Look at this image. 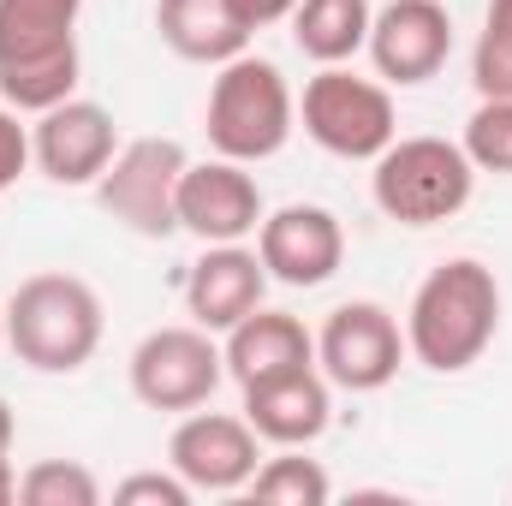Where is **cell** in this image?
<instances>
[{"label":"cell","mask_w":512,"mask_h":506,"mask_svg":"<svg viewBox=\"0 0 512 506\" xmlns=\"http://www.w3.org/2000/svg\"><path fill=\"white\" fill-rule=\"evenodd\" d=\"M501 334V280L489 262L477 256H447L441 268L423 274V286L411 292L405 310V352L435 370V376H459L471 370Z\"/></svg>","instance_id":"cell-1"},{"label":"cell","mask_w":512,"mask_h":506,"mask_svg":"<svg viewBox=\"0 0 512 506\" xmlns=\"http://www.w3.org/2000/svg\"><path fill=\"white\" fill-rule=\"evenodd\" d=\"M6 346L18 364H30L36 376H78L96 346H102V328H108V310H102V292L66 268H48V274H30L12 286L6 298Z\"/></svg>","instance_id":"cell-2"},{"label":"cell","mask_w":512,"mask_h":506,"mask_svg":"<svg viewBox=\"0 0 512 506\" xmlns=\"http://www.w3.org/2000/svg\"><path fill=\"white\" fill-rule=\"evenodd\" d=\"M78 12L84 0H0V102L48 114L78 96Z\"/></svg>","instance_id":"cell-3"},{"label":"cell","mask_w":512,"mask_h":506,"mask_svg":"<svg viewBox=\"0 0 512 506\" xmlns=\"http://www.w3.org/2000/svg\"><path fill=\"white\" fill-rule=\"evenodd\" d=\"M298 126V96L286 84V72L262 54H239L227 66H215V84H209V149L227 155V161H268L286 149V137Z\"/></svg>","instance_id":"cell-4"},{"label":"cell","mask_w":512,"mask_h":506,"mask_svg":"<svg viewBox=\"0 0 512 506\" xmlns=\"http://www.w3.org/2000/svg\"><path fill=\"white\" fill-rule=\"evenodd\" d=\"M477 191V167L447 137H393L376 155L370 197L399 227H441L453 221Z\"/></svg>","instance_id":"cell-5"},{"label":"cell","mask_w":512,"mask_h":506,"mask_svg":"<svg viewBox=\"0 0 512 506\" xmlns=\"http://www.w3.org/2000/svg\"><path fill=\"white\" fill-rule=\"evenodd\" d=\"M298 120L310 131V143H322L340 161H376L387 143L399 137L393 96L376 78H358L346 66H322L304 96H298Z\"/></svg>","instance_id":"cell-6"},{"label":"cell","mask_w":512,"mask_h":506,"mask_svg":"<svg viewBox=\"0 0 512 506\" xmlns=\"http://www.w3.org/2000/svg\"><path fill=\"white\" fill-rule=\"evenodd\" d=\"M185 167H191V155L179 137H131L108 161V173L96 179V203L137 239H167V233H179Z\"/></svg>","instance_id":"cell-7"},{"label":"cell","mask_w":512,"mask_h":506,"mask_svg":"<svg viewBox=\"0 0 512 506\" xmlns=\"http://www.w3.org/2000/svg\"><path fill=\"white\" fill-rule=\"evenodd\" d=\"M405 358V328L376 298H352L328 310V322L316 328V370L340 393H382Z\"/></svg>","instance_id":"cell-8"},{"label":"cell","mask_w":512,"mask_h":506,"mask_svg":"<svg viewBox=\"0 0 512 506\" xmlns=\"http://www.w3.org/2000/svg\"><path fill=\"white\" fill-rule=\"evenodd\" d=\"M221 381H227V358H221L215 334L197 322L155 328L131 352V393L149 411H197L215 399Z\"/></svg>","instance_id":"cell-9"},{"label":"cell","mask_w":512,"mask_h":506,"mask_svg":"<svg viewBox=\"0 0 512 506\" xmlns=\"http://www.w3.org/2000/svg\"><path fill=\"white\" fill-rule=\"evenodd\" d=\"M167 465L197 495H239L262 465V435L233 411H191L167 435Z\"/></svg>","instance_id":"cell-10"},{"label":"cell","mask_w":512,"mask_h":506,"mask_svg":"<svg viewBox=\"0 0 512 506\" xmlns=\"http://www.w3.org/2000/svg\"><path fill=\"white\" fill-rule=\"evenodd\" d=\"M256 256H262L268 280L310 292V286H328L340 274V262H346V227L322 203H286V209L262 215Z\"/></svg>","instance_id":"cell-11"},{"label":"cell","mask_w":512,"mask_h":506,"mask_svg":"<svg viewBox=\"0 0 512 506\" xmlns=\"http://www.w3.org/2000/svg\"><path fill=\"white\" fill-rule=\"evenodd\" d=\"M262 185L245 173V161H191L179 179V233L203 245H245L262 227Z\"/></svg>","instance_id":"cell-12"},{"label":"cell","mask_w":512,"mask_h":506,"mask_svg":"<svg viewBox=\"0 0 512 506\" xmlns=\"http://www.w3.org/2000/svg\"><path fill=\"white\" fill-rule=\"evenodd\" d=\"M364 48L382 72V84H399V90L429 84L453 54V12H447V0H387L370 18Z\"/></svg>","instance_id":"cell-13"},{"label":"cell","mask_w":512,"mask_h":506,"mask_svg":"<svg viewBox=\"0 0 512 506\" xmlns=\"http://www.w3.org/2000/svg\"><path fill=\"white\" fill-rule=\"evenodd\" d=\"M114 155H120V126L102 102L66 96L60 108L36 114V126H30V161L54 185H96Z\"/></svg>","instance_id":"cell-14"},{"label":"cell","mask_w":512,"mask_h":506,"mask_svg":"<svg viewBox=\"0 0 512 506\" xmlns=\"http://www.w3.org/2000/svg\"><path fill=\"white\" fill-rule=\"evenodd\" d=\"M245 423H251L268 447H310L334 423V381L322 376L316 364L310 370L268 376V381H251L245 387Z\"/></svg>","instance_id":"cell-15"},{"label":"cell","mask_w":512,"mask_h":506,"mask_svg":"<svg viewBox=\"0 0 512 506\" xmlns=\"http://www.w3.org/2000/svg\"><path fill=\"white\" fill-rule=\"evenodd\" d=\"M262 292H268V268L251 245H209L185 274V310L209 334H227L251 310H262Z\"/></svg>","instance_id":"cell-16"},{"label":"cell","mask_w":512,"mask_h":506,"mask_svg":"<svg viewBox=\"0 0 512 506\" xmlns=\"http://www.w3.org/2000/svg\"><path fill=\"white\" fill-rule=\"evenodd\" d=\"M227 376L239 387L268 376H286V370H310L316 364V334L292 316V310H251L239 328H227Z\"/></svg>","instance_id":"cell-17"},{"label":"cell","mask_w":512,"mask_h":506,"mask_svg":"<svg viewBox=\"0 0 512 506\" xmlns=\"http://www.w3.org/2000/svg\"><path fill=\"white\" fill-rule=\"evenodd\" d=\"M155 30L191 66H227L256 36L233 0H155Z\"/></svg>","instance_id":"cell-18"},{"label":"cell","mask_w":512,"mask_h":506,"mask_svg":"<svg viewBox=\"0 0 512 506\" xmlns=\"http://www.w3.org/2000/svg\"><path fill=\"white\" fill-rule=\"evenodd\" d=\"M370 0H298L292 6V42L316 66H346L370 42Z\"/></svg>","instance_id":"cell-19"},{"label":"cell","mask_w":512,"mask_h":506,"mask_svg":"<svg viewBox=\"0 0 512 506\" xmlns=\"http://www.w3.org/2000/svg\"><path fill=\"white\" fill-rule=\"evenodd\" d=\"M251 495L268 506H328L334 483L316 459H304V447H280V459H262L251 477Z\"/></svg>","instance_id":"cell-20"},{"label":"cell","mask_w":512,"mask_h":506,"mask_svg":"<svg viewBox=\"0 0 512 506\" xmlns=\"http://www.w3.org/2000/svg\"><path fill=\"white\" fill-rule=\"evenodd\" d=\"M18 501L24 506H96L102 501V483L78 459H36L18 477Z\"/></svg>","instance_id":"cell-21"},{"label":"cell","mask_w":512,"mask_h":506,"mask_svg":"<svg viewBox=\"0 0 512 506\" xmlns=\"http://www.w3.org/2000/svg\"><path fill=\"white\" fill-rule=\"evenodd\" d=\"M471 84H477V96L512 102V0H489V12H483V36H477V54H471Z\"/></svg>","instance_id":"cell-22"},{"label":"cell","mask_w":512,"mask_h":506,"mask_svg":"<svg viewBox=\"0 0 512 506\" xmlns=\"http://www.w3.org/2000/svg\"><path fill=\"white\" fill-rule=\"evenodd\" d=\"M459 149L471 155V167H477V173H512V102L483 96V102H477V114L465 120Z\"/></svg>","instance_id":"cell-23"},{"label":"cell","mask_w":512,"mask_h":506,"mask_svg":"<svg viewBox=\"0 0 512 506\" xmlns=\"http://www.w3.org/2000/svg\"><path fill=\"white\" fill-rule=\"evenodd\" d=\"M191 483L167 465V471H137L126 483H114V501L120 506H191Z\"/></svg>","instance_id":"cell-24"},{"label":"cell","mask_w":512,"mask_h":506,"mask_svg":"<svg viewBox=\"0 0 512 506\" xmlns=\"http://www.w3.org/2000/svg\"><path fill=\"white\" fill-rule=\"evenodd\" d=\"M30 167V126H18V108H0V191H12Z\"/></svg>","instance_id":"cell-25"},{"label":"cell","mask_w":512,"mask_h":506,"mask_svg":"<svg viewBox=\"0 0 512 506\" xmlns=\"http://www.w3.org/2000/svg\"><path fill=\"white\" fill-rule=\"evenodd\" d=\"M233 6L245 12V24H251V30H268V24L292 18V6H298V0H233Z\"/></svg>","instance_id":"cell-26"},{"label":"cell","mask_w":512,"mask_h":506,"mask_svg":"<svg viewBox=\"0 0 512 506\" xmlns=\"http://www.w3.org/2000/svg\"><path fill=\"white\" fill-rule=\"evenodd\" d=\"M18 501V471H12V447H0V506Z\"/></svg>","instance_id":"cell-27"},{"label":"cell","mask_w":512,"mask_h":506,"mask_svg":"<svg viewBox=\"0 0 512 506\" xmlns=\"http://www.w3.org/2000/svg\"><path fill=\"white\" fill-rule=\"evenodd\" d=\"M12 435H18V423H12V405L0 399V447H12Z\"/></svg>","instance_id":"cell-28"},{"label":"cell","mask_w":512,"mask_h":506,"mask_svg":"<svg viewBox=\"0 0 512 506\" xmlns=\"http://www.w3.org/2000/svg\"><path fill=\"white\" fill-rule=\"evenodd\" d=\"M0 346H6V316H0Z\"/></svg>","instance_id":"cell-29"}]
</instances>
